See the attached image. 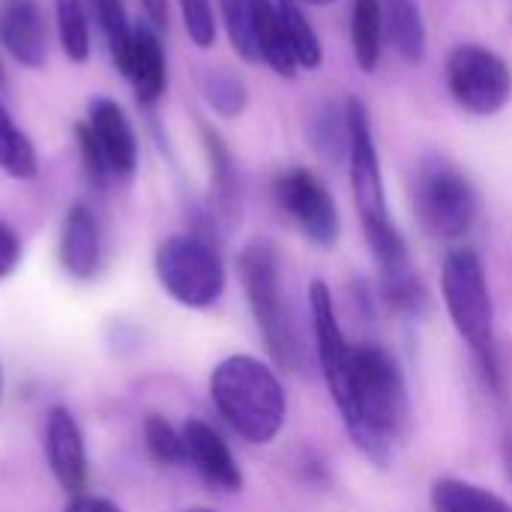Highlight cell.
<instances>
[{"label":"cell","instance_id":"5b68a950","mask_svg":"<svg viewBox=\"0 0 512 512\" xmlns=\"http://www.w3.org/2000/svg\"><path fill=\"white\" fill-rule=\"evenodd\" d=\"M240 279L249 297V306L255 312V321L264 333V342L279 366L297 369L303 366V345L291 321V309L285 300L282 276H279V258L267 243H252L240 255Z\"/></svg>","mask_w":512,"mask_h":512},{"label":"cell","instance_id":"1f68e13d","mask_svg":"<svg viewBox=\"0 0 512 512\" xmlns=\"http://www.w3.org/2000/svg\"><path fill=\"white\" fill-rule=\"evenodd\" d=\"M141 3H144V12H147L150 24H156V27L168 24V0H141Z\"/></svg>","mask_w":512,"mask_h":512},{"label":"cell","instance_id":"5bb4252c","mask_svg":"<svg viewBox=\"0 0 512 512\" xmlns=\"http://www.w3.org/2000/svg\"><path fill=\"white\" fill-rule=\"evenodd\" d=\"M183 453L186 462L216 489L237 492L243 486V474L237 468V459L231 456L228 444L219 438L216 429H210L201 420H189L183 426Z\"/></svg>","mask_w":512,"mask_h":512},{"label":"cell","instance_id":"2e32d148","mask_svg":"<svg viewBox=\"0 0 512 512\" xmlns=\"http://www.w3.org/2000/svg\"><path fill=\"white\" fill-rule=\"evenodd\" d=\"M99 258H102L99 222L84 204H72L60 231V261L69 276L90 279L99 270Z\"/></svg>","mask_w":512,"mask_h":512},{"label":"cell","instance_id":"83f0119b","mask_svg":"<svg viewBox=\"0 0 512 512\" xmlns=\"http://www.w3.org/2000/svg\"><path fill=\"white\" fill-rule=\"evenodd\" d=\"M144 444H147V453L159 465H180V462H186L183 435L174 432V426L165 417H159V414L147 417V423H144Z\"/></svg>","mask_w":512,"mask_h":512},{"label":"cell","instance_id":"ffe728a7","mask_svg":"<svg viewBox=\"0 0 512 512\" xmlns=\"http://www.w3.org/2000/svg\"><path fill=\"white\" fill-rule=\"evenodd\" d=\"M432 510L435 512H512V504L495 492L465 483V480H438L432 486Z\"/></svg>","mask_w":512,"mask_h":512},{"label":"cell","instance_id":"44dd1931","mask_svg":"<svg viewBox=\"0 0 512 512\" xmlns=\"http://www.w3.org/2000/svg\"><path fill=\"white\" fill-rule=\"evenodd\" d=\"M0 171H6L15 180H30L39 171V159L30 138L15 126L3 102H0Z\"/></svg>","mask_w":512,"mask_h":512},{"label":"cell","instance_id":"4316f807","mask_svg":"<svg viewBox=\"0 0 512 512\" xmlns=\"http://www.w3.org/2000/svg\"><path fill=\"white\" fill-rule=\"evenodd\" d=\"M219 9H222L225 30H228L234 51L249 63L261 60L258 45H255V33H252V3L249 0H219Z\"/></svg>","mask_w":512,"mask_h":512},{"label":"cell","instance_id":"836d02e7","mask_svg":"<svg viewBox=\"0 0 512 512\" xmlns=\"http://www.w3.org/2000/svg\"><path fill=\"white\" fill-rule=\"evenodd\" d=\"M0 393H3V372H0Z\"/></svg>","mask_w":512,"mask_h":512},{"label":"cell","instance_id":"cb8c5ba5","mask_svg":"<svg viewBox=\"0 0 512 512\" xmlns=\"http://www.w3.org/2000/svg\"><path fill=\"white\" fill-rule=\"evenodd\" d=\"M279 9H282V21H285L288 42H291L294 57H297V66L318 69L321 60H324V48H321V39H318L315 27L309 24V18L297 6V0H279Z\"/></svg>","mask_w":512,"mask_h":512},{"label":"cell","instance_id":"7402d4cb","mask_svg":"<svg viewBox=\"0 0 512 512\" xmlns=\"http://www.w3.org/2000/svg\"><path fill=\"white\" fill-rule=\"evenodd\" d=\"M309 141H312L315 153L324 156L327 162H342L351 150V132H348L345 108L327 105L324 111H318L312 126H309Z\"/></svg>","mask_w":512,"mask_h":512},{"label":"cell","instance_id":"9a60e30c","mask_svg":"<svg viewBox=\"0 0 512 512\" xmlns=\"http://www.w3.org/2000/svg\"><path fill=\"white\" fill-rule=\"evenodd\" d=\"M120 75L132 84L135 99L141 105H156L162 99L165 84H168V69H165L162 42L150 24H138L132 30V45H129Z\"/></svg>","mask_w":512,"mask_h":512},{"label":"cell","instance_id":"d6986e66","mask_svg":"<svg viewBox=\"0 0 512 512\" xmlns=\"http://www.w3.org/2000/svg\"><path fill=\"white\" fill-rule=\"evenodd\" d=\"M351 42L354 57L363 72H375L381 60V42H384V12L381 0H354L351 12Z\"/></svg>","mask_w":512,"mask_h":512},{"label":"cell","instance_id":"e0dca14e","mask_svg":"<svg viewBox=\"0 0 512 512\" xmlns=\"http://www.w3.org/2000/svg\"><path fill=\"white\" fill-rule=\"evenodd\" d=\"M252 3V33L258 45V57L279 72L282 78L297 75V57L288 42V30L282 21L279 0H249Z\"/></svg>","mask_w":512,"mask_h":512},{"label":"cell","instance_id":"8992f818","mask_svg":"<svg viewBox=\"0 0 512 512\" xmlns=\"http://www.w3.org/2000/svg\"><path fill=\"white\" fill-rule=\"evenodd\" d=\"M156 276L189 309H207L225 291V267L216 249L192 234H174L156 249Z\"/></svg>","mask_w":512,"mask_h":512},{"label":"cell","instance_id":"4fadbf2b","mask_svg":"<svg viewBox=\"0 0 512 512\" xmlns=\"http://www.w3.org/2000/svg\"><path fill=\"white\" fill-rule=\"evenodd\" d=\"M45 450H48V465L57 483L81 495L87 483V456H84V438L75 423V417L66 408H51L48 426H45Z\"/></svg>","mask_w":512,"mask_h":512},{"label":"cell","instance_id":"d6a6232c","mask_svg":"<svg viewBox=\"0 0 512 512\" xmlns=\"http://www.w3.org/2000/svg\"><path fill=\"white\" fill-rule=\"evenodd\" d=\"M303 3H309V6H330V3H336V0H303Z\"/></svg>","mask_w":512,"mask_h":512},{"label":"cell","instance_id":"277c9868","mask_svg":"<svg viewBox=\"0 0 512 512\" xmlns=\"http://www.w3.org/2000/svg\"><path fill=\"white\" fill-rule=\"evenodd\" d=\"M441 291L459 336L495 381V303L483 261L474 249H453L444 258Z\"/></svg>","mask_w":512,"mask_h":512},{"label":"cell","instance_id":"d4e9b609","mask_svg":"<svg viewBox=\"0 0 512 512\" xmlns=\"http://www.w3.org/2000/svg\"><path fill=\"white\" fill-rule=\"evenodd\" d=\"M54 27L63 54L75 63H84L90 54V33L81 0H54Z\"/></svg>","mask_w":512,"mask_h":512},{"label":"cell","instance_id":"3957f363","mask_svg":"<svg viewBox=\"0 0 512 512\" xmlns=\"http://www.w3.org/2000/svg\"><path fill=\"white\" fill-rule=\"evenodd\" d=\"M210 393L225 423L252 444L273 441L285 426V390L270 366L255 357H228L213 369Z\"/></svg>","mask_w":512,"mask_h":512},{"label":"cell","instance_id":"7a4b0ae2","mask_svg":"<svg viewBox=\"0 0 512 512\" xmlns=\"http://www.w3.org/2000/svg\"><path fill=\"white\" fill-rule=\"evenodd\" d=\"M345 117H348V132H351V150H348L351 189H354V201H357L363 231H366V237L372 243L381 276L405 273V270H411L408 246H405V240H402V234L393 225L390 210H387L381 159H378L369 114H366L360 99H348L345 102Z\"/></svg>","mask_w":512,"mask_h":512},{"label":"cell","instance_id":"4dcf8cb0","mask_svg":"<svg viewBox=\"0 0 512 512\" xmlns=\"http://www.w3.org/2000/svg\"><path fill=\"white\" fill-rule=\"evenodd\" d=\"M63 512H120L114 504H108L105 498H93V495H75Z\"/></svg>","mask_w":512,"mask_h":512},{"label":"cell","instance_id":"484cf974","mask_svg":"<svg viewBox=\"0 0 512 512\" xmlns=\"http://www.w3.org/2000/svg\"><path fill=\"white\" fill-rule=\"evenodd\" d=\"M201 93L207 105L222 117H240L249 102L246 84L234 72H225V69H207L201 75Z\"/></svg>","mask_w":512,"mask_h":512},{"label":"cell","instance_id":"30bf717a","mask_svg":"<svg viewBox=\"0 0 512 512\" xmlns=\"http://www.w3.org/2000/svg\"><path fill=\"white\" fill-rule=\"evenodd\" d=\"M309 309H312V333H315V351L321 360V372L327 378L330 396L342 414V420L351 411V375H354V345L342 336L333 294L327 282L315 279L309 285Z\"/></svg>","mask_w":512,"mask_h":512},{"label":"cell","instance_id":"f546056e","mask_svg":"<svg viewBox=\"0 0 512 512\" xmlns=\"http://www.w3.org/2000/svg\"><path fill=\"white\" fill-rule=\"evenodd\" d=\"M18 261H21V240L6 222H0V279H6L18 267Z\"/></svg>","mask_w":512,"mask_h":512},{"label":"cell","instance_id":"8fae6325","mask_svg":"<svg viewBox=\"0 0 512 512\" xmlns=\"http://www.w3.org/2000/svg\"><path fill=\"white\" fill-rule=\"evenodd\" d=\"M279 207L294 219V225L315 243L333 246L339 237V210L327 186L306 168H288L273 183Z\"/></svg>","mask_w":512,"mask_h":512},{"label":"cell","instance_id":"7c38bea8","mask_svg":"<svg viewBox=\"0 0 512 512\" xmlns=\"http://www.w3.org/2000/svg\"><path fill=\"white\" fill-rule=\"evenodd\" d=\"M0 45L30 69L48 57V21L39 0H0Z\"/></svg>","mask_w":512,"mask_h":512},{"label":"cell","instance_id":"6da1fadb","mask_svg":"<svg viewBox=\"0 0 512 512\" xmlns=\"http://www.w3.org/2000/svg\"><path fill=\"white\" fill-rule=\"evenodd\" d=\"M345 426L357 447L375 462H387L393 441H399L408 429L405 378L381 345H354L351 411Z\"/></svg>","mask_w":512,"mask_h":512},{"label":"cell","instance_id":"ba28073f","mask_svg":"<svg viewBox=\"0 0 512 512\" xmlns=\"http://www.w3.org/2000/svg\"><path fill=\"white\" fill-rule=\"evenodd\" d=\"M78 144L84 165L96 183L108 177H129L138 165V141L123 108L105 96L87 108V123L78 126Z\"/></svg>","mask_w":512,"mask_h":512},{"label":"cell","instance_id":"ac0fdd59","mask_svg":"<svg viewBox=\"0 0 512 512\" xmlns=\"http://www.w3.org/2000/svg\"><path fill=\"white\" fill-rule=\"evenodd\" d=\"M381 12H384V36H390V42L405 60L420 63L426 57V24H423L420 3L381 0Z\"/></svg>","mask_w":512,"mask_h":512},{"label":"cell","instance_id":"f1b7e54d","mask_svg":"<svg viewBox=\"0 0 512 512\" xmlns=\"http://www.w3.org/2000/svg\"><path fill=\"white\" fill-rule=\"evenodd\" d=\"M183 27L198 48H210L216 39V12L210 0H180Z\"/></svg>","mask_w":512,"mask_h":512},{"label":"cell","instance_id":"603a6c76","mask_svg":"<svg viewBox=\"0 0 512 512\" xmlns=\"http://www.w3.org/2000/svg\"><path fill=\"white\" fill-rule=\"evenodd\" d=\"M87 3L93 9V18H96L102 36H105L114 66L123 69L129 45H132V30H135V24H129V18H126L123 0H87Z\"/></svg>","mask_w":512,"mask_h":512},{"label":"cell","instance_id":"52a82bcc","mask_svg":"<svg viewBox=\"0 0 512 512\" xmlns=\"http://www.w3.org/2000/svg\"><path fill=\"white\" fill-rule=\"evenodd\" d=\"M414 204L429 234L456 240L471 231L480 201L471 180L444 159H429L417 171Z\"/></svg>","mask_w":512,"mask_h":512},{"label":"cell","instance_id":"9c48e42d","mask_svg":"<svg viewBox=\"0 0 512 512\" xmlns=\"http://www.w3.org/2000/svg\"><path fill=\"white\" fill-rule=\"evenodd\" d=\"M447 84L465 111L489 117L510 102L512 69L483 45H459L447 60Z\"/></svg>","mask_w":512,"mask_h":512},{"label":"cell","instance_id":"e575fe53","mask_svg":"<svg viewBox=\"0 0 512 512\" xmlns=\"http://www.w3.org/2000/svg\"><path fill=\"white\" fill-rule=\"evenodd\" d=\"M189 512H213V510H189Z\"/></svg>","mask_w":512,"mask_h":512}]
</instances>
